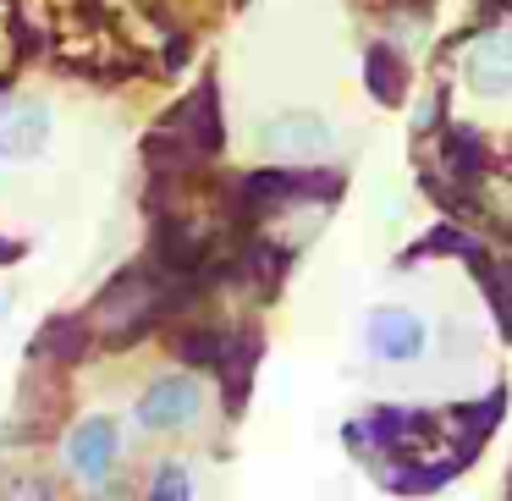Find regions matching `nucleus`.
Masks as SVG:
<instances>
[{
  "instance_id": "obj_1",
  "label": "nucleus",
  "mask_w": 512,
  "mask_h": 501,
  "mask_svg": "<svg viewBox=\"0 0 512 501\" xmlns=\"http://www.w3.org/2000/svg\"><path fill=\"white\" fill-rule=\"evenodd\" d=\"M364 347L380 358V364H413V358H424V347H430V325H424L419 309L380 303V309H369V320H364Z\"/></svg>"
},
{
  "instance_id": "obj_2",
  "label": "nucleus",
  "mask_w": 512,
  "mask_h": 501,
  "mask_svg": "<svg viewBox=\"0 0 512 501\" xmlns=\"http://www.w3.org/2000/svg\"><path fill=\"white\" fill-rule=\"evenodd\" d=\"M199 413H204V386L193 375L155 380V386L144 391V402H138V424H144L149 435H177V430H188V424H199Z\"/></svg>"
},
{
  "instance_id": "obj_3",
  "label": "nucleus",
  "mask_w": 512,
  "mask_h": 501,
  "mask_svg": "<svg viewBox=\"0 0 512 501\" xmlns=\"http://www.w3.org/2000/svg\"><path fill=\"white\" fill-rule=\"evenodd\" d=\"M259 144H265V155L276 160H325L336 144L331 122L314 111H281L265 122V133H259Z\"/></svg>"
},
{
  "instance_id": "obj_4",
  "label": "nucleus",
  "mask_w": 512,
  "mask_h": 501,
  "mask_svg": "<svg viewBox=\"0 0 512 501\" xmlns=\"http://www.w3.org/2000/svg\"><path fill=\"white\" fill-rule=\"evenodd\" d=\"M463 78L479 100H507L512 94V28H490L468 45Z\"/></svg>"
},
{
  "instance_id": "obj_5",
  "label": "nucleus",
  "mask_w": 512,
  "mask_h": 501,
  "mask_svg": "<svg viewBox=\"0 0 512 501\" xmlns=\"http://www.w3.org/2000/svg\"><path fill=\"white\" fill-rule=\"evenodd\" d=\"M50 138V111L39 100H0V160H28Z\"/></svg>"
},
{
  "instance_id": "obj_6",
  "label": "nucleus",
  "mask_w": 512,
  "mask_h": 501,
  "mask_svg": "<svg viewBox=\"0 0 512 501\" xmlns=\"http://www.w3.org/2000/svg\"><path fill=\"white\" fill-rule=\"evenodd\" d=\"M116 463V424L111 419H89L72 430L67 441V468L78 479H89V485H105V474H111Z\"/></svg>"
},
{
  "instance_id": "obj_7",
  "label": "nucleus",
  "mask_w": 512,
  "mask_h": 501,
  "mask_svg": "<svg viewBox=\"0 0 512 501\" xmlns=\"http://www.w3.org/2000/svg\"><path fill=\"white\" fill-rule=\"evenodd\" d=\"M188 490H193V479L182 468H160L155 474V496H188Z\"/></svg>"
}]
</instances>
